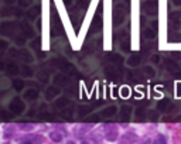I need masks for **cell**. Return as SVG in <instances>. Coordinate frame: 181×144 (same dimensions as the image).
Listing matches in <instances>:
<instances>
[{"label":"cell","mask_w":181,"mask_h":144,"mask_svg":"<svg viewBox=\"0 0 181 144\" xmlns=\"http://www.w3.org/2000/svg\"><path fill=\"white\" fill-rule=\"evenodd\" d=\"M7 3H13V0H7Z\"/></svg>","instance_id":"obj_21"},{"label":"cell","mask_w":181,"mask_h":144,"mask_svg":"<svg viewBox=\"0 0 181 144\" xmlns=\"http://www.w3.org/2000/svg\"><path fill=\"white\" fill-rule=\"evenodd\" d=\"M64 2H65V4H68V3L71 2V0H64Z\"/></svg>","instance_id":"obj_20"},{"label":"cell","mask_w":181,"mask_h":144,"mask_svg":"<svg viewBox=\"0 0 181 144\" xmlns=\"http://www.w3.org/2000/svg\"><path fill=\"white\" fill-rule=\"evenodd\" d=\"M10 110L17 113V115H20V113H23V110H24V103H23L20 99H14L10 103Z\"/></svg>","instance_id":"obj_1"},{"label":"cell","mask_w":181,"mask_h":144,"mask_svg":"<svg viewBox=\"0 0 181 144\" xmlns=\"http://www.w3.org/2000/svg\"><path fill=\"white\" fill-rule=\"evenodd\" d=\"M88 112H89V107H84V106L79 107V113L81 115H88Z\"/></svg>","instance_id":"obj_15"},{"label":"cell","mask_w":181,"mask_h":144,"mask_svg":"<svg viewBox=\"0 0 181 144\" xmlns=\"http://www.w3.org/2000/svg\"><path fill=\"white\" fill-rule=\"evenodd\" d=\"M143 9H144V11H146V14L152 16L153 13H156V3L152 2V0H147V2L143 3Z\"/></svg>","instance_id":"obj_2"},{"label":"cell","mask_w":181,"mask_h":144,"mask_svg":"<svg viewBox=\"0 0 181 144\" xmlns=\"http://www.w3.org/2000/svg\"><path fill=\"white\" fill-rule=\"evenodd\" d=\"M58 93V90H57L55 88H50L48 89V92H47V99H50V98H54V95H57Z\"/></svg>","instance_id":"obj_9"},{"label":"cell","mask_w":181,"mask_h":144,"mask_svg":"<svg viewBox=\"0 0 181 144\" xmlns=\"http://www.w3.org/2000/svg\"><path fill=\"white\" fill-rule=\"evenodd\" d=\"M129 107H122V120H126L127 119V116H129Z\"/></svg>","instance_id":"obj_12"},{"label":"cell","mask_w":181,"mask_h":144,"mask_svg":"<svg viewBox=\"0 0 181 144\" xmlns=\"http://www.w3.org/2000/svg\"><path fill=\"white\" fill-rule=\"evenodd\" d=\"M173 3L175 4V6H181V0H173Z\"/></svg>","instance_id":"obj_19"},{"label":"cell","mask_w":181,"mask_h":144,"mask_svg":"<svg viewBox=\"0 0 181 144\" xmlns=\"http://www.w3.org/2000/svg\"><path fill=\"white\" fill-rule=\"evenodd\" d=\"M13 85H14V88L17 89V90H20V89L23 88V85H24V83H23L21 81H14V83H13Z\"/></svg>","instance_id":"obj_14"},{"label":"cell","mask_w":181,"mask_h":144,"mask_svg":"<svg viewBox=\"0 0 181 144\" xmlns=\"http://www.w3.org/2000/svg\"><path fill=\"white\" fill-rule=\"evenodd\" d=\"M144 37H146V38H153V37H154V33H153V30H152V28L144 30Z\"/></svg>","instance_id":"obj_10"},{"label":"cell","mask_w":181,"mask_h":144,"mask_svg":"<svg viewBox=\"0 0 181 144\" xmlns=\"http://www.w3.org/2000/svg\"><path fill=\"white\" fill-rule=\"evenodd\" d=\"M38 96V93L34 90V89H28V92H26V95H24V98L26 99H28V100H33V99H36Z\"/></svg>","instance_id":"obj_4"},{"label":"cell","mask_w":181,"mask_h":144,"mask_svg":"<svg viewBox=\"0 0 181 144\" xmlns=\"http://www.w3.org/2000/svg\"><path fill=\"white\" fill-rule=\"evenodd\" d=\"M177 95L181 96V82L180 83H177Z\"/></svg>","instance_id":"obj_18"},{"label":"cell","mask_w":181,"mask_h":144,"mask_svg":"<svg viewBox=\"0 0 181 144\" xmlns=\"http://www.w3.org/2000/svg\"><path fill=\"white\" fill-rule=\"evenodd\" d=\"M139 61H140V58H139L137 55H133V57H130V58H129L127 64H129V65H132V67H134V65H137V64H139Z\"/></svg>","instance_id":"obj_7"},{"label":"cell","mask_w":181,"mask_h":144,"mask_svg":"<svg viewBox=\"0 0 181 144\" xmlns=\"http://www.w3.org/2000/svg\"><path fill=\"white\" fill-rule=\"evenodd\" d=\"M55 83H58V85H65V83H67V78L62 76V75H57Z\"/></svg>","instance_id":"obj_6"},{"label":"cell","mask_w":181,"mask_h":144,"mask_svg":"<svg viewBox=\"0 0 181 144\" xmlns=\"http://www.w3.org/2000/svg\"><path fill=\"white\" fill-rule=\"evenodd\" d=\"M67 103H68V100L67 99H65V98H62V99H59L58 100V103H57V106H58V107H61V106H67Z\"/></svg>","instance_id":"obj_13"},{"label":"cell","mask_w":181,"mask_h":144,"mask_svg":"<svg viewBox=\"0 0 181 144\" xmlns=\"http://www.w3.org/2000/svg\"><path fill=\"white\" fill-rule=\"evenodd\" d=\"M115 113H116V107L111 106V107H107V109H105V110L102 112V116H104V117H109V116L115 115Z\"/></svg>","instance_id":"obj_3"},{"label":"cell","mask_w":181,"mask_h":144,"mask_svg":"<svg viewBox=\"0 0 181 144\" xmlns=\"http://www.w3.org/2000/svg\"><path fill=\"white\" fill-rule=\"evenodd\" d=\"M167 106H168V99H163V100H160L159 105H157L159 110H166Z\"/></svg>","instance_id":"obj_5"},{"label":"cell","mask_w":181,"mask_h":144,"mask_svg":"<svg viewBox=\"0 0 181 144\" xmlns=\"http://www.w3.org/2000/svg\"><path fill=\"white\" fill-rule=\"evenodd\" d=\"M19 3L21 6H28V4H31V0H19Z\"/></svg>","instance_id":"obj_16"},{"label":"cell","mask_w":181,"mask_h":144,"mask_svg":"<svg viewBox=\"0 0 181 144\" xmlns=\"http://www.w3.org/2000/svg\"><path fill=\"white\" fill-rule=\"evenodd\" d=\"M6 47H7V42L3 40H0V50H4Z\"/></svg>","instance_id":"obj_17"},{"label":"cell","mask_w":181,"mask_h":144,"mask_svg":"<svg viewBox=\"0 0 181 144\" xmlns=\"http://www.w3.org/2000/svg\"><path fill=\"white\" fill-rule=\"evenodd\" d=\"M166 64H167V67L170 68L171 71H178V65H177V64H174V62H171L170 59H166Z\"/></svg>","instance_id":"obj_8"},{"label":"cell","mask_w":181,"mask_h":144,"mask_svg":"<svg viewBox=\"0 0 181 144\" xmlns=\"http://www.w3.org/2000/svg\"><path fill=\"white\" fill-rule=\"evenodd\" d=\"M144 74H147L149 76H154V69L152 67H146L144 68Z\"/></svg>","instance_id":"obj_11"}]
</instances>
